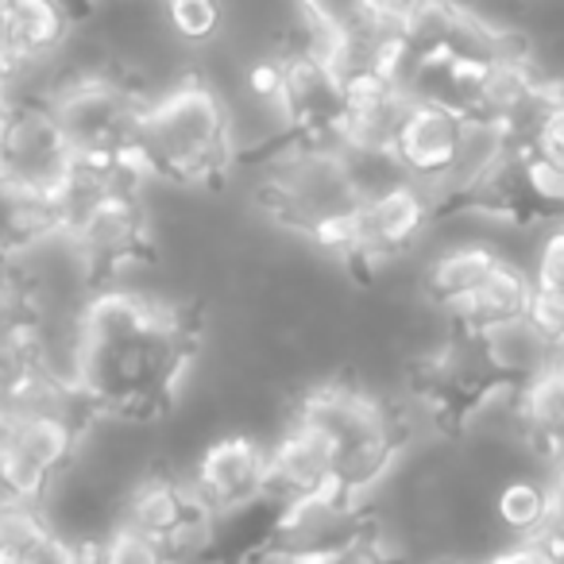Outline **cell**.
<instances>
[{"mask_svg": "<svg viewBox=\"0 0 564 564\" xmlns=\"http://www.w3.org/2000/svg\"><path fill=\"white\" fill-rule=\"evenodd\" d=\"M78 20L74 0H0V70L9 74L12 94L58 58Z\"/></svg>", "mask_w": 564, "mask_h": 564, "instance_id": "10", "label": "cell"}, {"mask_svg": "<svg viewBox=\"0 0 564 564\" xmlns=\"http://www.w3.org/2000/svg\"><path fill=\"white\" fill-rule=\"evenodd\" d=\"M433 220H437V205H433L430 189H422L417 182L360 202L345 263L364 267V271L399 263L425 240Z\"/></svg>", "mask_w": 564, "mask_h": 564, "instance_id": "9", "label": "cell"}, {"mask_svg": "<svg viewBox=\"0 0 564 564\" xmlns=\"http://www.w3.org/2000/svg\"><path fill=\"white\" fill-rule=\"evenodd\" d=\"M194 348L189 310L97 286L78 314V391L97 414L151 425L178 399Z\"/></svg>", "mask_w": 564, "mask_h": 564, "instance_id": "1", "label": "cell"}, {"mask_svg": "<svg viewBox=\"0 0 564 564\" xmlns=\"http://www.w3.org/2000/svg\"><path fill=\"white\" fill-rule=\"evenodd\" d=\"M502 251L491 243H453L445 248L430 267H425L422 291L430 299V306L437 310V317H453L471 294L484 286L487 274L499 267Z\"/></svg>", "mask_w": 564, "mask_h": 564, "instance_id": "15", "label": "cell"}, {"mask_svg": "<svg viewBox=\"0 0 564 564\" xmlns=\"http://www.w3.org/2000/svg\"><path fill=\"white\" fill-rule=\"evenodd\" d=\"M259 205L274 225L302 232L329 256L345 259L352 243V225L360 197L340 163L337 143H299L282 140L279 151L263 163Z\"/></svg>", "mask_w": 564, "mask_h": 564, "instance_id": "4", "label": "cell"}, {"mask_svg": "<svg viewBox=\"0 0 564 564\" xmlns=\"http://www.w3.org/2000/svg\"><path fill=\"white\" fill-rule=\"evenodd\" d=\"M479 564H553V561H549V553L538 545V541L525 538V541H507V545H499Z\"/></svg>", "mask_w": 564, "mask_h": 564, "instance_id": "20", "label": "cell"}, {"mask_svg": "<svg viewBox=\"0 0 564 564\" xmlns=\"http://www.w3.org/2000/svg\"><path fill=\"white\" fill-rule=\"evenodd\" d=\"M89 564H182L171 549L151 533L117 522L101 541L89 545Z\"/></svg>", "mask_w": 564, "mask_h": 564, "instance_id": "17", "label": "cell"}, {"mask_svg": "<svg viewBox=\"0 0 564 564\" xmlns=\"http://www.w3.org/2000/svg\"><path fill=\"white\" fill-rule=\"evenodd\" d=\"M329 491H337L333 445L306 422L291 417L282 437L271 445V495L282 502H299Z\"/></svg>", "mask_w": 564, "mask_h": 564, "instance_id": "13", "label": "cell"}, {"mask_svg": "<svg viewBox=\"0 0 564 564\" xmlns=\"http://www.w3.org/2000/svg\"><path fill=\"white\" fill-rule=\"evenodd\" d=\"M464 135H468V117L430 101H414L399 128L394 151H399L410 178L422 189H430V197H437L445 189V182L453 178Z\"/></svg>", "mask_w": 564, "mask_h": 564, "instance_id": "12", "label": "cell"}, {"mask_svg": "<svg viewBox=\"0 0 564 564\" xmlns=\"http://www.w3.org/2000/svg\"><path fill=\"white\" fill-rule=\"evenodd\" d=\"M291 417L329 441L337 460V495L360 502H371L376 487L394 476L410 441L406 414L356 383L314 387Z\"/></svg>", "mask_w": 564, "mask_h": 564, "instance_id": "3", "label": "cell"}, {"mask_svg": "<svg viewBox=\"0 0 564 564\" xmlns=\"http://www.w3.org/2000/svg\"><path fill=\"white\" fill-rule=\"evenodd\" d=\"M120 522L159 538L182 564H197L209 545L213 510L186 476H140L120 502Z\"/></svg>", "mask_w": 564, "mask_h": 564, "instance_id": "8", "label": "cell"}, {"mask_svg": "<svg viewBox=\"0 0 564 564\" xmlns=\"http://www.w3.org/2000/svg\"><path fill=\"white\" fill-rule=\"evenodd\" d=\"M518 433L538 464L564 456V360L518 387Z\"/></svg>", "mask_w": 564, "mask_h": 564, "instance_id": "14", "label": "cell"}, {"mask_svg": "<svg viewBox=\"0 0 564 564\" xmlns=\"http://www.w3.org/2000/svg\"><path fill=\"white\" fill-rule=\"evenodd\" d=\"M166 20L186 43H209L220 32V0H163Z\"/></svg>", "mask_w": 564, "mask_h": 564, "instance_id": "18", "label": "cell"}, {"mask_svg": "<svg viewBox=\"0 0 564 564\" xmlns=\"http://www.w3.org/2000/svg\"><path fill=\"white\" fill-rule=\"evenodd\" d=\"M151 97L109 70H82L51 82L47 105L74 148V159L135 155V135Z\"/></svg>", "mask_w": 564, "mask_h": 564, "instance_id": "5", "label": "cell"}, {"mask_svg": "<svg viewBox=\"0 0 564 564\" xmlns=\"http://www.w3.org/2000/svg\"><path fill=\"white\" fill-rule=\"evenodd\" d=\"M189 484L213 510V518L248 507L271 495V445H259L251 433H228L202 448Z\"/></svg>", "mask_w": 564, "mask_h": 564, "instance_id": "11", "label": "cell"}, {"mask_svg": "<svg viewBox=\"0 0 564 564\" xmlns=\"http://www.w3.org/2000/svg\"><path fill=\"white\" fill-rule=\"evenodd\" d=\"M274 89L271 109L282 124V140L299 143H340L348 124V86L317 43L291 55L271 58Z\"/></svg>", "mask_w": 564, "mask_h": 564, "instance_id": "6", "label": "cell"}, {"mask_svg": "<svg viewBox=\"0 0 564 564\" xmlns=\"http://www.w3.org/2000/svg\"><path fill=\"white\" fill-rule=\"evenodd\" d=\"M533 541H538V545L545 549L549 561H553V564H564V530H556V525H545V530H541Z\"/></svg>", "mask_w": 564, "mask_h": 564, "instance_id": "22", "label": "cell"}, {"mask_svg": "<svg viewBox=\"0 0 564 564\" xmlns=\"http://www.w3.org/2000/svg\"><path fill=\"white\" fill-rule=\"evenodd\" d=\"M12 564H89V545L66 538L63 530L51 525V530L43 533V538H35Z\"/></svg>", "mask_w": 564, "mask_h": 564, "instance_id": "19", "label": "cell"}, {"mask_svg": "<svg viewBox=\"0 0 564 564\" xmlns=\"http://www.w3.org/2000/svg\"><path fill=\"white\" fill-rule=\"evenodd\" d=\"M437 564H468V561H437Z\"/></svg>", "mask_w": 564, "mask_h": 564, "instance_id": "23", "label": "cell"}, {"mask_svg": "<svg viewBox=\"0 0 564 564\" xmlns=\"http://www.w3.org/2000/svg\"><path fill=\"white\" fill-rule=\"evenodd\" d=\"M491 514L495 525L510 541L538 538L549 522V487H545V464L538 471H514L502 484L491 487Z\"/></svg>", "mask_w": 564, "mask_h": 564, "instance_id": "16", "label": "cell"}, {"mask_svg": "<svg viewBox=\"0 0 564 564\" xmlns=\"http://www.w3.org/2000/svg\"><path fill=\"white\" fill-rule=\"evenodd\" d=\"M135 159L151 178L174 186H217L240 159L225 97L202 78L151 97L135 135Z\"/></svg>", "mask_w": 564, "mask_h": 564, "instance_id": "2", "label": "cell"}, {"mask_svg": "<svg viewBox=\"0 0 564 564\" xmlns=\"http://www.w3.org/2000/svg\"><path fill=\"white\" fill-rule=\"evenodd\" d=\"M17 430H20V414L9 402H0V464H4V456L17 445Z\"/></svg>", "mask_w": 564, "mask_h": 564, "instance_id": "21", "label": "cell"}, {"mask_svg": "<svg viewBox=\"0 0 564 564\" xmlns=\"http://www.w3.org/2000/svg\"><path fill=\"white\" fill-rule=\"evenodd\" d=\"M70 171L74 148L47 97H12L9 124L0 135V186L55 202Z\"/></svg>", "mask_w": 564, "mask_h": 564, "instance_id": "7", "label": "cell"}]
</instances>
